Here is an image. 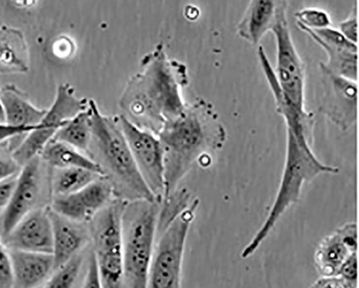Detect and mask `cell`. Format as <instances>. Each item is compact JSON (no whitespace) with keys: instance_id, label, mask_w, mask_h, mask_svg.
<instances>
[{"instance_id":"cell-11","label":"cell","mask_w":359,"mask_h":288,"mask_svg":"<svg viewBox=\"0 0 359 288\" xmlns=\"http://www.w3.org/2000/svg\"><path fill=\"white\" fill-rule=\"evenodd\" d=\"M140 174L158 200L165 194L164 155L157 135L139 128L124 114L118 117Z\"/></svg>"},{"instance_id":"cell-37","label":"cell","mask_w":359,"mask_h":288,"mask_svg":"<svg viewBox=\"0 0 359 288\" xmlns=\"http://www.w3.org/2000/svg\"><path fill=\"white\" fill-rule=\"evenodd\" d=\"M0 123H6L4 109L1 99H0Z\"/></svg>"},{"instance_id":"cell-34","label":"cell","mask_w":359,"mask_h":288,"mask_svg":"<svg viewBox=\"0 0 359 288\" xmlns=\"http://www.w3.org/2000/svg\"><path fill=\"white\" fill-rule=\"evenodd\" d=\"M355 287L341 277L337 275L323 276L316 281L310 288H355Z\"/></svg>"},{"instance_id":"cell-12","label":"cell","mask_w":359,"mask_h":288,"mask_svg":"<svg viewBox=\"0 0 359 288\" xmlns=\"http://www.w3.org/2000/svg\"><path fill=\"white\" fill-rule=\"evenodd\" d=\"M322 83V98L319 111L343 131L351 129L357 122L358 88L356 81L329 71L319 63Z\"/></svg>"},{"instance_id":"cell-2","label":"cell","mask_w":359,"mask_h":288,"mask_svg":"<svg viewBox=\"0 0 359 288\" xmlns=\"http://www.w3.org/2000/svg\"><path fill=\"white\" fill-rule=\"evenodd\" d=\"M157 136L164 155L165 197L177 190L196 162L224 146L227 133L213 105L200 100L167 122Z\"/></svg>"},{"instance_id":"cell-29","label":"cell","mask_w":359,"mask_h":288,"mask_svg":"<svg viewBox=\"0 0 359 288\" xmlns=\"http://www.w3.org/2000/svg\"><path fill=\"white\" fill-rule=\"evenodd\" d=\"M0 288H13V274L10 251L0 235Z\"/></svg>"},{"instance_id":"cell-35","label":"cell","mask_w":359,"mask_h":288,"mask_svg":"<svg viewBox=\"0 0 359 288\" xmlns=\"http://www.w3.org/2000/svg\"><path fill=\"white\" fill-rule=\"evenodd\" d=\"M339 276L341 277L351 284L356 286L358 278V256L352 255L341 267Z\"/></svg>"},{"instance_id":"cell-30","label":"cell","mask_w":359,"mask_h":288,"mask_svg":"<svg viewBox=\"0 0 359 288\" xmlns=\"http://www.w3.org/2000/svg\"><path fill=\"white\" fill-rule=\"evenodd\" d=\"M20 167L12 156L10 147H0V181H3L17 176Z\"/></svg>"},{"instance_id":"cell-8","label":"cell","mask_w":359,"mask_h":288,"mask_svg":"<svg viewBox=\"0 0 359 288\" xmlns=\"http://www.w3.org/2000/svg\"><path fill=\"white\" fill-rule=\"evenodd\" d=\"M89 100L76 96L69 83L59 84L53 100L38 127L27 134L12 152V156L22 168L40 157L55 133L79 113L88 108Z\"/></svg>"},{"instance_id":"cell-31","label":"cell","mask_w":359,"mask_h":288,"mask_svg":"<svg viewBox=\"0 0 359 288\" xmlns=\"http://www.w3.org/2000/svg\"><path fill=\"white\" fill-rule=\"evenodd\" d=\"M339 31L351 42L358 45V6L356 3L353 7L350 15L339 22Z\"/></svg>"},{"instance_id":"cell-15","label":"cell","mask_w":359,"mask_h":288,"mask_svg":"<svg viewBox=\"0 0 359 288\" xmlns=\"http://www.w3.org/2000/svg\"><path fill=\"white\" fill-rule=\"evenodd\" d=\"M48 207L29 213L3 237L8 249L52 254L53 229Z\"/></svg>"},{"instance_id":"cell-19","label":"cell","mask_w":359,"mask_h":288,"mask_svg":"<svg viewBox=\"0 0 359 288\" xmlns=\"http://www.w3.org/2000/svg\"><path fill=\"white\" fill-rule=\"evenodd\" d=\"M280 1L254 0L236 26L237 35L252 46L259 44L276 22Z\"/></svg>"},{"instance_id":"cell-23","label":"cell","mask_w":359,"mask_h":288,"mask_svg":"<svg viewBox=\"0 0 359 288\" xmlns=\"http://www.w3.org/2000/svg\"><path fill=\"white\" fill-rule=\"evenodd\" d=\"M297 26L325 51L327 61L323 62V64L329 71L347 79L358 81V52L327 44L319 39L310 29L299 25Z\"/></svg>"},{"instance_id":"cell-10","label":"cell","mask_w":359,"mask_h":288,"mask_svg":"<svg viewBox=\"0 0 359 288\" xmlns=\"http://www.w3.org/2000/svg\"><path fill=\"white\" fill-rule=\"evenodd\" d=\"M47 167L38 157L20 169L9 204L1 216L2 237L29 213L44 208L41 206L43 192L46 187L50 188V168L46 171Z\"/></svg>"},{"instance_id":"cell-5","label":"cell","mask_w":359,"mask_h":288,"mask_svg":"<svg viewBox=\"0 0 359 288\" xmlns=\"http://www.w3.org/2000/svg\"><path fill=\"white\" fill-rule=\"evenodd\" d=\"M161 202H128L123 215L125 288H147Z\"/></svg>"},{"instance_id":"cell-27","label":"cell","mask_w":359,"mask_h":288,"mask_svg":"<svg viewBox=\"0 0 359 288\" xmlns=\"http://www.w3.org/2000/svg\"><path fill=\"white\" fill-rule=\"evenodd\" d=\"M297 25L310 29L311 31H319L331 27L332 18L329 14L321 9L306 8L294 13Z\"/></svg>"},{"instance_id":"cell-33","label":"cell","mask_w":359,"mask_h":288,"mask_svg":"<svg viewBox=\"0 0 359 288\" xmlns=\"http://www.w3.org/2000/svg\"><path fill=\"white\" fill-rule=\"evenodd\" d=\"M37 127H18L9 125L6 123H0V147L5 145L8 141L15 138L20 136L25 137L29 133L36 129Z\"/></svg>"},{"instance_id":"cell-17","label":"cell","mask_w":359,"mask_h":288,"mask_svg":"<svg viewBox=\"0 0 359 288\" xmlns=\"http://www.w3.org/2000/svg\"><path fill=\"white\" fill-rule=\"evenodd\" d=\"M53 229V252L55 270L84 250L91 240L84 224L71 221L48 207Z\"/></svg>"},{"instance_id":"cell-21","label":"cell","mask_w":359,"mask_h":288,"mask_svg":"<svg viewBox=\"0 0 359 288\" xmlns=\"http://www.w3.org/2000/svg\"><path fill=\"white\" fill-rule=\"evenodd\" d=\"M6 123L18 127L35 128L41 122L46 109L35 106L27 95L14 84H5L0 90Z\"/></svg>"},{"instance_id":"cell-32","label":"cell","mask_w":359,"mask_h":288,"mask_svg":"<svg viewBox=\"0 0 359 288\" xmlns=\"http://www.w3.org/2000/svg\"><path fill=\"white\" fill-rule=\"evenodd\" d=\"M81 288H102L93 251L89 253Z\"/></svg>"},{"instance_id":"cell-3","label":"cell","mask_w":359,"mask_h":288,"mask_svg":"<svg viewBox=\"0 0 359 288\" xmlns=\"http://www.w3.org/2000/svg\"><path fill=\"white\" fill-rule=\"evenodd\" d=\"M89 108L93 138L86 155L100 166L114 197L127 202L158 200L140 174L118 117L102 114L93 100Z\"/></svg>"},{"instance_id":"cell-1","label":"cell","mask_w":359,"mask_h":288,"mask_svg":"<svg viewBox=\"0 0 359 288\" xmlns=\"http://www.w3.org/2000/svg\"><path fill=\"white\" fill-rule=\"evenodd\" d=\"M187 82L185 66L170 60L162 48L149 54L121 98V107L130 115L126 118L158 135L167 122L185 110L182 89Z\"/></svg>"},{"instance_id":"cell-4","label":"cell","mask_w":359,"mask_h":288,"mask_svg":"<svg viewBox=\"0 0 359 288\" xmlns=\"http://www.w3.org/2000/svg\"><path fill=\"white\" fill-rule=\"evenodd\" d=\"M339 168L320 162L311 144L297 138L287 130L286 155L282 178L271 210L261 228L247 245L241 257L254 254L277 225L283 214L300 199L304 185L322 174L337 175Z\"/></svg>"},{"instance_id":"cell-16","label":"cell","mask_w":359,"mask_h":288,"mask_svg":"<svg viewBox=\"0 0 359 288\" xmlns=\"http://www.w3.org/2000/svg\"><path fill=\"white\" fill-rule=\"evenodd\" d=\"M358 250V227L348 223L325 237L316 247L314 263L322 276H337L348 259Z\"/></svg>"},{"instance_id":"cell-36","label":"cell","mask_w":359,"mask_h":288,"mask_svg":"<svg viewBox=\"0 0 359 288\" xmlns=\"http://www.w3.org/2000/svg\"><path fill=\"white\" fill-rule=\"evenodd\" d=\"M17 176L9 179L0 181V216L3 215L9 204L11 197L16 183Z\"/></svg>"},{"instance_id":"cell-25","label":"cell","mask_w":359,"mask_h":288,"mask_svg":"<svg viewBox=\"0 0 359 288\" xmlns=\"http://www.w3.org/2000/svg\"><path fill=\"white\" fill-rule=\"evenodd\" d=\"M93 138L92 113L88 108L79 113L60 129L53 140L62 142L87 155Z\"/></svg>"},{"instance_id":"cell-7","label":"cell","mask_w":359,"mask_h":288,"mask_svg":"<svg viewBox=\"0 0 359 288\" xmlns=\"http://www.w3.org/2000/svg\"><path fill=\"white\" fill-rule=\"evenodd\" d=\"M199 204L194 198L188 209L156 234L147 288H183L185 248Z\"/></svg>"},{"instance_id":"cell-24","label":"cell","mask_w":359,"mask_h":288,"mask_svg":"<svg viewBox=\"0 0 359 288\" xmlns=\"http://www.w3.org/2000/svg\"><path fill=\"white\" fill-rule=\"evenodd\" d=\"M102 177L97 172L82 168H50L51 197L76 192Z\"/></svg>"},{"instance_id":"cell-22","label":"cell","mask_w":359,"mask_h":288,"mask_svg":"<svg viewBox=\"0 0 359 288\" xmlns=\"http://www.w3.org/2000/svg\"><path fill=\"white\" fill-rule=\"evenodd\" d=\"M40 157L50 169L82 168L104 176L102 169L98 164L62 142L52 139L41 152Z\"/></svg>"},{"instance_id":"cell-13","label":"cell","mask_w":359,"mask_h":288,"mask_svg":"<svg viewBox=\"0 0 359 288\" xmlns=\"http://www.w3.org/2000/svg\"><path fill=\"white\" fill-rule=\"evenodd\" d=\"M114 197L111 183L102 177L76 192L53 198L49 207L71 221L86 224Z\"/></svg>"},{"instance_id":"cell-6","label":"cell","mask_w":359,"mask_h":288,"mask_svg":"<svg viewBox=\"0 0 359 288\" xmlns=\"http://www.w3.org/2000/svg\"><path fill=\"white\" fill-rule=\"evenodd\" d=\"M128 202L114 198L89 223L102 288H125L123 215Z\"/></svg>"},{"instance_id":"cell-38","label":"cell","mask_w":359,"mask_h":288,"mask_svg":"<svg viewBox=\"0 0 359 288\" xmlns=\"http://www.w3.org/2000/svg\"></svg>"},{"instance_id":"cell-9","label":"cell","mask_w":359,"mask_h":288,"mask_svg":"<svg viewBox=\"0 0 359 288\" xmlns=\"http://www.w3.org/2000/svg\"><path fill=\"white\" fill-rule=\"evenodd\" d=\"M287 7L286 1H280L277 18L271 30L277 45L275 73L285 96L299 108L306 109V68L291 36L287 18Z\"/></svg>"},{"instance_id":"cell-26","label":"cell","mask_w":359,"mask_h":288,"mask_svg":"<svg viewBox=\"0 0 359 288\" xmlns=\"http://www.w3.org/2000/svg\"><path fill=\"white\" fill-rule=\"evenodd\" d=\"M85 251L56 269L41 288H81L85 273Z\"/></svg>"},{"instance_id":"cell-28","label":"cell","mask_w":359,"mask_h":288,"mask_svg":"<svg viewBox=\"0 0 359 288\" xmlns=\"http://www.w3.org/2000/svg\"><path fill=\"white\" fill-rule=\"evenodd\" d=\"M313 32L319 39L327 44L358 52V45L348 41L338 29L328 27L322 29V30Z\"/></svg>"},{"instance_id":"cell-18","label":"cell","mask_w":359,"mask_h":288,"mask_svg":"<svg viewBox=\"0 0 359 288\" xmlns=\"http://www.w3.org/2000/svg\"><path fill=\"white\" fill-rule=\"evenodd\" d=\"M13 288H41L55 271L53 255L10 250Z\"/></svg>"},{"instance_id":"cell-20","label":"cell","mask_w":359,"mask_h":288,"mask_svg":"<svg viewBox=\"0 0 359 288\" xmlns=\"http://www.w3.org/2000/svg\"><path fill=\"white\" fill-rule=\"evenodd\" d=\"M29 71L28 44L20 29L0 27V76L25 74Z\"/></svg>"},{"instance_id":"cell-14","label":"cell","mask_w":359,"mask_h":288,"mask_svg":"<svg viewBox=\"0 0 359 288\" xmlns=\"http://www.w3.org/2000/svg\"><path fill=\"white\" fill-rule=\"evenodd\" d=\"M257 54L263 73L273 96L276 111L284 119L287 130L290 131L297 138L307 140L311 145L315 127L314 114L306 109L299 108L285 96L278 81L275 70L262 46H259Z\"/></svg>"}]
</instances>
